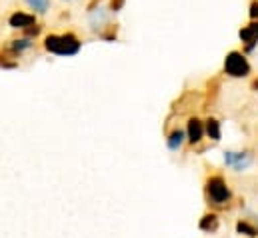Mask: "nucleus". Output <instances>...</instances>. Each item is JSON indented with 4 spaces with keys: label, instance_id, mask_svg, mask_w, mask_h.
I'll use <instances>...</instances> for the list:
<instances>
[{
    "label": "nucleus",
    "instance_id": "obj_4",
    "mask_svg": "<svg viewBox=\"0 0 258 238\" xmlns=\"http://www.w3.org/2000/svg\"><path fill=\"white\" fill-rule=\"evenodd\" d=\"M208 194L214 202H224L228 198V188H226L224 180L218 178V176L208 180Z\"/></svg>",
    "mask_w": 258,
    "mask_h": 238
},
{
    "label": "nucleus",
    "instance_id": "obj_9",
    "mask_svg": "<svg viewBox=\"0 0 258 238\" xmlns=\"http://www.w3.org/2000/svg\"><path fill=\"white\" fill-rule=\"evenodd\" d=\"M206 134H208L212 140H218V138H220V124H218V120H214V118L206 120Z\"/></svg>",
    "mask_w": 258,
    "mask_h": 238
},
{
    "label": "nucleus",
    "instance_id": "obj_13",
    "mask_svg": "<svg viewBox=\"0 0 258 238\" xmlns=\"http://www.w3.org/2000/svg\"><path fill=\"white\" fill-rule=\"evenodd\" d=\"M124 4H126V0H110V12H120L122 8H124Z\"/></svg>",
    "mask_w": 258,
    "mask_h": 238
},
{
    "label": "nucleus",
    "instance_id": "obj_2",
    "mask_svg": "<svg viewBox=\"0 0 258 238\" xmlns=\"http://www.w3.org/2000/svg\"><path fill=\"white\" fill-rule=\"evenodd\" d=\"M224 72L228 76H234V78H244V76L250 74V62L246 60V56L242 52L232 50L224 58Z\"/></svg>",
    "mask_w": 258,
    "mask_h": 238
},
{
    "label": "nucleus",
    "instance_id": "obj_7",
    "mask_svg": "<svg viewBox=\"0 0 258 238\" xmlns=\"http://www.w3.org/2000/svg\"><path fill=\"white\" fill-rule=\"evenodd\" d=\"M202 132H204V128H202L200 120L192 118L190 122H188V136H190L192 142H198V140L202 138Z\"/></svg>",
    "mask_w": 258,
    "mask_h": 238
},
{
    "label": "nucleus",
    "instance_id": "obj_3",
    "mask_svg": "<svg viewBox=\"0 0 258 238\" xmlns=\"http://www.w3.org/2000/svg\"><path fill=\"white\" fill-rule=\"evenodd\" d=\"M8 24H10L12 28L26 30V28H30V26L36 24V14L24 12V10H16V12H12V14L8 16Z\"/></svg>",
    "mask_w": 258,
    "mask_h": 238
},
{
    "label": "nucleus",
    "instance_id": "obj_6",
    "mask_svg": "<svg viewBox=\"0 0 258 238\" xmlns=\"http://www.w3.org/2000/svg\"><path fill=\"white\" fill-rule=\"evenodd\" d=\"M224 160H226L228 166H232V168H236V170H242V168H246V166L250 164V158H248V156L236 154V152H226Z\"/></svg>",
    "mask_w": 258,
    "mask_h": 238
},
{
    "label": "nucleus",
    "instance_id": "obj_14",
    "mask_svg": "<svg viewBox=\"0 0 258 238\" xmlns=\"http://www.w3.org/2000/svg\"><path fill=\"white\" fill-rule=\"evenodd\" d=\"M250 20H258V0H252L250 2Z\"/></svg>",
    "mask_w": 258,
    "mask_h": 238
},
{
    "label": "nucleus",
    "instance_id": "obj_8",
    "mask_svg": "<svg viewBox=\"0 0 258 238\" xmlns=\"http://www.w3.org/2000/svg\"><path fill=\"white\" fill-rule=\"evenodd\" d=\"M28 8L34 10V14H44L50 8V0H26Z\"/></svg>",
    "mask_w": 258,
    "mask_h": 238
},
{
    "label": "nucleus",
    "instance_id": "obj_11",
    "mask_svg": "<svg viewBox=\"0 0 258 238\" xmlns=\"http://www.w3.org/2000/svg\"><path fill=\"white\" fill-rule=\"evenodd\" d=\"M182 142H184V132H182V130H176V132H172V136H170V140H168V146H170L172 150H176V148L182 146Z\"/></svg>",
    "mask_w": 258,
    "mask_h": 238
},
{
    "label": "nucleus",
    "instance_id": "obj_10",
    "mask_svg": "<svg viewBox=\"0 0 258 238\" xmlns=\"http://www.w3.org/2000/svg\"><path fill=\"white\" fill-rule=\"evenodd\" d=\"M32 46V40L30 38H20V40H12V44H10V48L14 50V52H24V50H28Z\"/></svg>",
    "mask_w": 258,
    "mask_h": 238
},
{
    "label": "nucleus",
    "instance_id": "obj_5",
    "mask_svg": "<svg viewBox=\"0 0 258 238\" xmlns=\"http://www.w3.org/2000/svg\"><path fill=\"white\" fill-rule=\"evenodd\" d=\"M90 16V26L96 30V28H102V24L108 22V16H110V8H104V6H98L94 10L88 12Z\"/></svg>",
    "mask_w": 258,
    "mask_h": 238
},
{
    "label": "nucleus",
    "instance_id": "obj_1",
    "mask_svg": "<svg viewBox=\"0 0 258 238\" xmlns=\"http://www.w3.org/2000/svg\"><path fill=\"white\" fill-rule=\"evenodd\" d=\"M44 46L48 52L52 54H58V56H74L78 54L80 50V40L72 34V32H66V34H48L46 40H44Z\"/></svg>",
    "mask_w": 258,
    "mask_h": 238
},
{
    "label": "nucleus",
    "instance_id": "obj_17",
    "mask_svg": "<svg viewBox=\"0 0 258 238\" xmlns=\"http://www.w3.org/2000/svg\"><path fill=\"white\" fill-rule=\"evenodd\" d=\"M100 2H102V0H92V2L88 4V12H90V10H94V8H98V6H100Z\"/></svg>",
    "mask_w": 258,
    "mask_h": 238
},
{
    "label": "nucleus",
    "instance_id": "obj_12",
    "mask_svg": "<svg viewBox=\"0 0 258 238\" xmlns=\"http://www.w3.org/2000/svg\"><path fill=\"white\" fill-rule=\"evenodd\" d=\"M200 228L202 230H214L216 228V218L214 216H204V220L200 222Z\"/></svg>",
    "mask_w": 258,
    "mask_h": 238
},
{
    "label": "nucleus",
    "instance_id": "obj_16",
    "mask_svg": "<svg viewBox=\"0 0 258 238\" xmlns=\"http://www.w3.org/2000/svg\"><path fill=\"white\" fill-rule=\"evenodd\" d=\"M248 26H250V30L254 32V36L258 38V20H250V24H248Z\"/></svg>",
    "mask_w": 258,
    "mask_h": 238
},
{
    "label": "nucleus",
    "instance_id": "obj_15",
    "mask_svg": "<svg viewBox=\"0 0 258 238\" xmlns=\"http://www.w3.org/2000/svg\"><path fill=\"white\" fill-rule=\"evenodd\" d=\"M238 230H240V232H246L248 236H254V234H256V232H254V230H252V228H250L248 224H242V222L238 224Z\"/></svg>",
    "mask_w": 258,
    "mask_h": 238
}]
</instances>
